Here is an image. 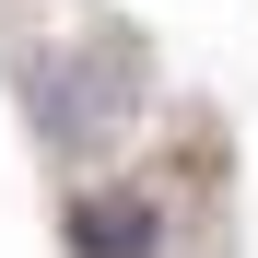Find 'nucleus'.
Listing matches in <instances>:
<instances>
[{"label":"nucleus","mask_w":258,"mask_h":258,"mask_svg":"<svg viewBox=\"0 0 258 258\" xmlns=\"http://www.w3.org/2000/svg\"><path fill=\"white\" fill-rule=\"evenodd\" d=\"M24 94H35V129H47L59 153H106V141H129V117H141L153 59H141V35L82 24V35H59V47L24 71Z\"/></svg>","instance_id":"obj_1"},{"label":"nucleus","mask_w":258,"mask_h":258,"mask_svg":"<svg viewBox=\"0 0 258 258\" xmlns=\"http://www.w3.org/2000/svg\"><path fill=\"white\" fill-rule=\"evenodd\" d=\"M71 258H164V200L153 188H82L71 200Z\"/></svg>","instance_id":"obj_2"}]
</instances>
